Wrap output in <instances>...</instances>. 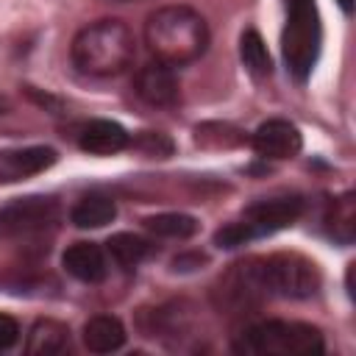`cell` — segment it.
I'll return each mask as SVG.
<instances>
[{
  "label": "cell",
  "instance_id": "obj_6",
  "mask_svg": "<svg viewBox=\"0 0 356 356\" xmlns=\"http://www.w3.org/2000/svg\"><path fill=\"white\" fill-rule=\"evenodd\" d=\"M261 270H264L270 298L278 295V298L303 300V298L317 295V289H320L317 264L300 253H273V256L261 259Z\"/></svg>",
  "mask_w": 356,
  "mask_h": 356
},
{
  "label": "cell",
  "instance_id": "obj_18",
  "mask_svg": "<svg viewBox=\"0 0 356 356\" xmlns=\"http://www.w3.org/2000/svg\"><path fill=\"white\" fill-rule=\"evenodd\" d=\"M106 250H108V256L114 259L117 267L134 270V267H139V264L153 253V245H150L145 236H139V234L122 231V234H114V236L106 242Z\"/></svg>",
  "mask_w": 356,
  "mask_h": 356
},
{
  "label": "cell",
  "instance_id": "obj_13",
  "mask_svg": "<svg viewBox=\"0 0 356 356\" xmlns=\"http://www.w3.org/2000/svg\"><path fill=\"white\" fill-rule=\"evenodd\" d=\"M50 164H56V150L53 147H44V145H33V147H19V150L0 153V175L6 181L36 175V172L47 170Z\"/></svg>",
  "mask_w": 356,
  "mask_h": 356
},
{
  "label": "cell",
  "instance_id": "obj_3",
  "mask_svg": "<svg viewBox=\"0 0 356 356\" xmlns=\"http://www.w3.org/2000/svg\"><path fill=\"white\" fill-rule=\"evenodd\" d=\"M236 353H256V356H309V353H323L325 339L323 331L312 323H298V320H264L242 328L234 339Z\"/></svg>",
  "mask_w": 356,
  "mask_h": 356
},
{
  "label": "cell",
  "instance_id": "obj_14",
  "mask_svg": "<svg viewBox=\"0 0 356 356\" xmlns=\"http://www.w3.org/2000/svg\"><path fill=\"white\" fill-rule=\"evenodd\" d=\"M83 345L92 353H114L125 345V325L120 323V317L114 314H95L83 323Z\"/></svg>",
  "mask_w": 356,
  "mask_h": 356
},
{
  "label": "cell",
  "instance_id": "obj_4",
  "mask_svg": "<svg viewBox=\"0 0 356 356\" xmlns=\"http://www.w3.org/2000/svg\"><path fill=\"white\" fill-rule=\"evenodd\" d=\"M303 214V200L298 195H281V197H264L250 203L239 220L225 222L214 231V245L222 250H234L239 245H248L253 239L270 236L281 228H289Z\"/></svg>",
  "mask_w": 356,
  "mask_h": 356
},
{
  "label": "cell",
  "instance_id": "obj_20",
  "mask_svg": "<svg viewBox=\"0 0 356 356\" xmlns=\"http://www.w3.org/2000/svg\"><path fill=\"white\" fill-rule=\"evenodd\" d=\"M239 58L248 67V72L256 75V78H267L273 72V58L267 53V44L253 28L245 31L242 39H239Z\"/></svg>",
  "mask_w": 356,
  "mask_h": 356
},
{
  "label": "cell",
  "instance_id": "obj_16",
  "mask_svg": "<svg viewBox=\"0 0 356 356\" xmlns=\"http://www.w3.org/2000/svg\"><path fill=\"white\" fill-rule=\"evenodd\" d=\"M117 217V206L106 195H86L70 209V222L75 228H103Z\"/></svg>",
  "mask_w": 356,
  "mask_h": 356
},
{
  "label": "cell",
  "instance_id": "obj_11",
  "mask_svg": "<svg viewBox=\"0 0 356 356\" xmlns=\"http://www.w3.org/2000/svg\"><path fill=\"white\" fill-rule=\"evenodd\" d=\"M61 267L81 284H100L108 275L106 253L97 242H72L61 256Z\"/></svg>",
  "mask_w": 356,
  "mask_h": 356
},
{
  "label": "cell",
  "instance_id": "obj_25",
  "mask_svg": "<svg viewBox=\"0 0 356 356\" xmlns=\"http://www.w3.org/2000/svg\"><path fill=\"white\" fill-rule=\"evenodd\" d=\"M117 3H131V0H117Z\"/></svg>",
  "mask_w": 356,
  "mask_h": 356
},
{
  "label": "cell",
  "instance_id": "obj_2",
  "mask_svg": "<svg viewBox=\"0 0 356 356\" xmlns=\"http://www.w3.org/2000/svg\"><path fill=\"white\" fill-rule=\"evenodd\" d=\"M134 56H136L134 31L117 17H103L83 25L70 44L72 64L92 78H114L125 72Z\"/></svg>",
  "mask_w": 356,
  "mask_h": 356
},
{
  "label": "cell",
  "instance_id": "obj_12",
  "mask_svg": "<svg viewBox=\"0 0 356 356\" xmlns=\"http://www.w3.org/2000/svg\"><path fill=\"white\" fill-rule=\"evenodd\" d=\"M78 147L92 156H114L131 147V136L120 122L111 120H92L78 131Z\"/></svg>",
  "mask_w": 356,
  "mask_h": 356
},
{
  "label": "cell",
  "instance_id": "obj_1",
  "mask_svg": "<svg viewBox=\"0 0 356 356\" xmlns=\"http://www.w3.org/2000/svg\"><path fill=\"white\" fill-rule=\"evenodd\" d=\"M145 44L156 61L186 67L209 50V22L192 6H161L145 19Z\"/></svg>",
  "mask_w": 356,
  "mask_h": 356
},
{
  "label": "cell",
  "instance_id": "obj_8",
  "mask_svg": "<svg viewBox=\"0 0 356 356\" xmlns=\"http://www.w3.org/2000/svg\"><path fill=\"white\" fill-rule=\"evenodd\" d=\"M58 220V203L53 197H17L0 209V236H25L44 231Z\"/></svg>",
  "mask_w": 356,
  "mask_h": 356
},
{
  "label": "cell",
  "instance_id": "obj_22",
  "mask_svg": "<svg viewBox=\"0 0 356 356\" xmlns=\"http://www.w3.org/2000/svg\"><path fill=\"white\" fill-rule=\"evenodd\" d=\"M131 145L142 147V150H145V153H150V156H167L164 150H159V145H161V147H172L167 136H161V134H150V131H145V134H142L136 142H131Z\"/></svg>",
  "mask_w": 356,
  "mask_h": 356
},
{
  "label": "cell",
  "instance_id": "obj_5",
  "mask_svg": "<svg viewBox=\"0 0 356 356\" xmlns=\"http://www.w3.org/2000/svg\"><path fill=\"white\" fill-rule=\"evenodd\" d=\"M286 22L281 33V50L289 75L303 83L320 56L323 44V25H320V11L314 0H286Z\"/></svg>",
  "mask_w": 356,
  "mask_h": 356
},
{
  "label": "cell",
  "instance_id": "obj_24",
  "mask_svg": "<svg viewBox=\"0 0 356 356\" xmlns=\"http://www.w3.org/2000/svg\"><path fill=\"white\" fill-rule=\"evenodd\" d=\"M6 111H8V100H6V97H3V95H0V117H3V114H6Z\"/></svg>",
  "mask_w": 356,
  "mask_h": 356
},
{
  "label": "cell",
  "instance_id": "obj_10",
  "mask_svg": "<svg viewBox=\"0 0 356 356\" xmlns=\"http://www.w3.org/2000/svg\"><path fill=\"white\" fill-rule=\"evenodd\" d=\"M250 147L261 159L284 161V159H292L300 153L303 136H300L298 125H292L289 120H267L250 134Z\"/></svg>",
  "mask_w": 356,
  "mask_h": 356
},
{
  "label": "cell",
  "instance_id": "obj_7",
  "mask_svg": "<svg viewBox=\"0 0 356 356\" xmlns=\"http://www.w3.org/2000/svg\"><path fill=\"white\" fill-rule=\"evenodd\" d=\"M217 295L222 298V306H228V309H234V312L256 309L259 303H264V300L270 298V292H267L261 259H248V261L234 264V267L220 278Z\"/></svg>",
  "mask_w": 356,
  "mask_h": 356
},
{
  "label": "cell",
  "instance_id": "obj_23",
  "mask_svg": "<svg viewBox=\"0 0 356 356\" xmlns=\"http://www.w3.org/2000/svg\"><path fill=\"white\" fill-rule=\"evenodd\" d=\"M339 3V8L345 11V14H353V0H337Z\"/></svg>",
  "mask_w": 356,
  "mask_h": 356
},
{
  "label": "cell",
  "instance_id": "obj_17",
  "mask_svg": "<svg viewBox=\"0 0 356 356\" xmlns=\"http://www.w3.org/2000/svg\"><path fill=\"white\" fill-rule=\"evenodd\" d=\"M325 228L339 245H350L356 236V197L353 192H345L331 200L325 211Z\"/></svg>",
  "mask_w": 356,
  "mask_h": 356
},
{
  "label": "cell",
  "instance_id": "obj_9",
  "mask_svg": "<svg viewBox=\"0 0 356 356\" xmlns=\"http://www.w3.org/2000/svg\"><path fill=\"white\" fill-rule=\"evenodd\" d=\"M134 92L142 103L153 106V108H170L181 100V81L175 67L164 64V61H147L145 67H139L136 78H134Z\"/></svg>",
  "mask_w": 356,
  "mask_h": 356
},
{
  "label": "cell",
  "instance_id": "obj_21",
  "mask_svg": "<svg viewBox=\"0 0 356 356\" xmlns=\"http://www.w3.org/2000/svg\"><path fill=\"white\" fill-rule=\"evenodd\" d=\"M19 339V323L11 317V314H3L0 312V353L14 348Z\"/></svg>",
  "mask_w": 356,
  "mask_h": 356
},
{
  "label": "cell",
  "instance_id": "obj_15",
  "mask_svg": "<svg viewBox=\"0 0 356 356\" xmlns=\"http://www.w3.org/2000/svg\"><path fill=\"white\" fill-rule=\"evenodd\" d=\"M70 345V328L53 317L36 320L28 328V339H25V350L31 356H56L64 353Z\"/></svg>",
  "mask_w": 356,
  "mask_h": 356
},
{
  "label": "cell",
  "instance_id": "obj_19",
  "mask_svg": "<svg viewBox=\"0 0 356 356\" xmlns=\"http://www.w3.org/2000/svg\"><path fill=\"white\" fill-rule=\"evenodd\" d=\"M145 228L161 239H189L197 234V220L192 214L184 211H164V214H153L142 220Z\"/></svg>",
  "mask_w": 356,
  "mask_h": 356
}]
</instances>
